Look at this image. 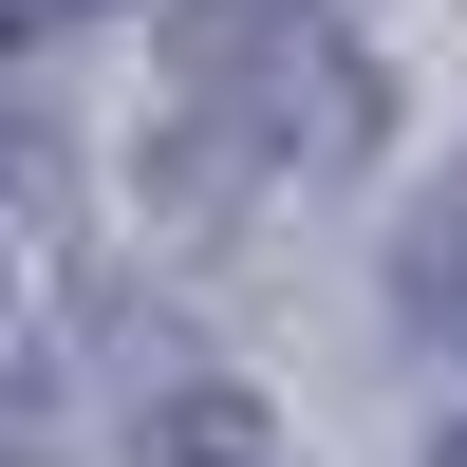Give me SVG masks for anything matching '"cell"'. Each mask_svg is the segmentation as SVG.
Listing matches in <instances>:
<instances>
[{
  "mask_svg": "<svg viewBox=\"0 0 467 467\" xmlns=\"http://www.w3.org/2000/svg\"><path fill=\"white\" fill-rule=\"evenodd\" d=\"M374 150V57L318 0H187L169 19V94H150V187L187 224H244L281 187Z\"/></svg>",
  "mask_w": 467,
  "mask_h": 467,
  "instance_id": "obj_1",
  "label": "cell"
},
{
  "mask_svg": "<svg viewBox=\"0 0 467 467\" xmlns=\"http://www.w3.org/2000/svg\"><path fill=\"white\" fill-rule=\"evenodd\" d=\"M393 299H411V318H431L449 356H467V169L431 187V206H411V244H393Z\"/></svg>",
  "mask_w": 467,
  "mask_h": 467,
  "instance_id": "obj_2",
  "label": "cell"
},
{
  "mask_svg": "<svg viewBox=\"0 0 467 467\" xmlns=\"http://www.w3.org/2000/svg\"><path fill=\"white\" fill-rule=\"evenodd\" d=\"M57 19H94V0H0V57H19V37H57Z\"/></svg>",
  "mask_w": 467,
  "mask_h": 467,
  "instance_id": "obj_3",
  "label": "cell"
},
{
  "mask_svg": "<svg viewBox=\"0 0 467 467\" xmlns=\"http://www.w3.org/2000/svg\"><path fill=\"white\" fill-rule=\"evenodd\" d=\"M449 467H467V449H449Z\"/></svg>",
  "mask_w": 467,
  "mask_h": 467,
  "instance_id": "obj_4",
  "label": "cell"
}]
</instances>
